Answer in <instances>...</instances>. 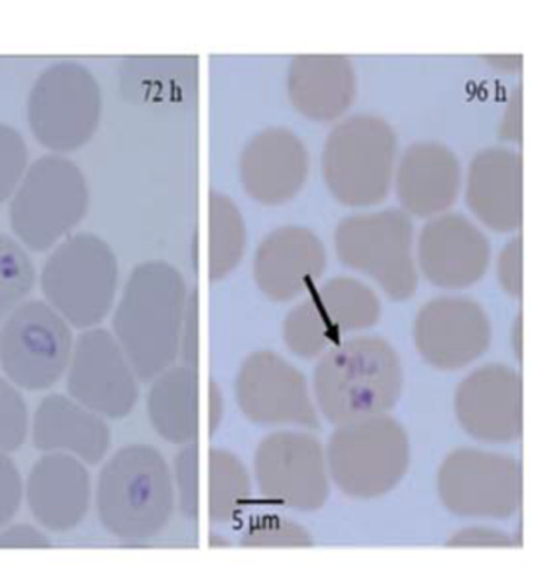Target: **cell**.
Segmentation results:
<instances>
[{
	"label": "cell",
	"mask_w": 546,
	"mask_h": 567,
	"mask_svg": "<svg viewBox=\"0 0 546 567\" xmlns=\"http://www.w3.org/2000/svg\"><path fill=\"white\" fill-rule=\"evenodd\" d=\"M498 279L508 296L519 299L523 293V250L519 236L506 244L498 257Z\"/></svg>",
	"instance_id": "obj_34"
},
{
	"label": "cell",
	"mask_w": 546,
	"mask_h": 567,
	"mask_svg": "<svg viewBox=\"0 0 546 567\" xmlns=\"http://www.w3.org/2000/svg\"><path fill=\"white\" fill-rule=\"evenodd\" d=\"M310 157L287 128H268L250 140L240 156V179L251 199L266 206L292 199L305 185Z\"/></svg>",
	"instance_id": "obj_19"
},
{
	"label": "cell",
	"mask_w": 546,
	"mask_h": 567,
	"mask_svg": "<svg viewBox=\"0 0 546 567\" xmlns=\"http://www.w3.org/2000/svg\"><path fill=\"white\" fill-rule=\"evenodd\" d=\"M31 414L21 390L0 377V452L12 454L30 437Z\"/></svg>",
	"instance_id": "obj_30"
},
{
	"label": "cell",
	"mask_w": 546,
	"mask_h": 567,
	"mask_svg": "<svg viewBox=\"0 0 546 567\" xmlns=\"http://www.w3.org/2000/svg\"><path fill=\"white\" fill-rule=\"evenodd\" d=\"M382 315L377 293L358 279L333 278L312 290L284 321V340L298 357L312 359L341 343L340 337L368 329Z\"/></svg>",
	"instance_id": "obj_11"
},
{
	"label": "cell",
	"mask_w": 546,
	"mask_h": 567,
	"mask_svg": "<svg viewBox=\"0 0 546 567\" xmlns=\"http://www.w3.org/2000/svg\"><path fill=\"white\" fill-rule=\"evenodd\" d=\"M146 411L154 432L167 443L188 446L199 436V375L189 365H172L151 380Z\"/></svg>",
	"instance_id": "obj_26"
},
{
	"label": "cell",
	"mask_w": 546,
	"mask_h": 567,
	"mask_svg": "<svg viewBox=\"0 0 546 567\" xmlns=\"http://www.w3.org/2000/svg\"><path fill=\"white\" fill-rule=\"evenodd\" d=\"M416 351L433 368L457 371L486 353L492 339L486 311L465 297H440L416 315Z\"/></svg>",
	"instance_id": "obj_16"
},
{
	"label": "cell",
	"mask_w": 546,
	"mask_h": 567,
	"mask_svg": "<svg viewBox=\"0 0 546 567\" xmlns=\"http://www.w3.org/2000/svg\"><path fill=\"white\" fill-rule=\"evenodd\" d=\"M185 365L197 368V293L194 292L188 299L186 307L185 324H183L182 348Z\"/></svg>",
	"instance_id": "obj_35"
},
{
	"label": "cell",
	"mask_w": 546,
	"mask_h": 567,
	"mask_svg": "<svg viewBox=\"0 0 546 567\" xmlns=\"http://www.w3.org/2000/svg\"><path fill=\"white\" fill-rule=\"evenodd\" d=\"M236 400L257 425L319 426L303 373L272 351H257L244 361L237 372Z\"/></svg>",
	"instance_id": "obj_15"
},
{
	"label": "cell",
	"mask_w": 546,
	"mask_h": 567,
	"mask_svg": "<svg viewBox=\"0 0 546 567\" xmlns=\"http://www.w3.org/2000/svg\"><path fill=\"white\" fill-rule=\"evenodd\" d=\"M93 494L103 524L125 537L156 533L175 505L171 465L159 449L143 443L127 444L104 458Z\"/></svg>",
	"instance_id": "obj_3"
},
{
	"label": "cell",
	"mask_w": 546,
	"mask_h": 567,
	"mask_svg": "<svg viewBox=\"0 0 546 567\" xmlns=\"http://www.w3.org/2000/svg\"><path fill=\"white\" fill-rule=\"evenodd\" d=\"M409 458L408 433L388 415L337 426L326 452L330 478L341 493L362 501L394 489Z\"/></svg>",
	"instance_id": "obj_7"
},
{
	"label": "cell",
	"mask_w": 546,
	"mask_h": 567,
	"mask_svg": "<svg viewBox=\"0 0 546 567\" xmlns=\"http://www.w3.org/2000/svg\"><path fill=\"white\" fill-rule=\"evenodd\" d=\"M68 396L104 420L128 417L140 400V379L110 330H84L66 371Z\"/></svg>",
	"instance_id": "obj_12"
},
{
	"label": "cell",
	"mask_w": 546,
	"mask_h": 567,
	"mask_svg": "<svg viewBox=\"0 0 546 567\" xmlns=\"http://www.w3.org/2000/svg\"><path fill=\"white\" fill-rule=\"evenodd\" d=\"M188 290L177 268L146 261L133 269L113 310V336L140 382H151L179 357Z\"/></svg>",
	"instance_id": "obj_1"
},
{
	"label": "cell",
	"mask_w": 546,
	"mask_h": 567,
	"mask_svg": "<svg viewBox=\"0 0 546 567\" xmlns=\"http://www.w3.org/2000/svg\"><path fill=\"white\" fill-rule=\"evenodd\" d=\"M466 204L488 228L515 231L523 220V159L515 151L476 154L466 179Z\"/></svg>",
	"instance_id": "obj_23"
},
{
	"label": "cell",
	"mask_w": 546,
	"mask_h": 567,
	"mask_svg": "<svg viewBox=\"0 0 546 567\" xmlns=\"http://www.w3.org/2000/svg\"><path fill=\"white\" fill-rule=\"evenodd\" d=\"M41 289L44 301L71 328H99L117 300L116 255L96 236L87 233L71 236L47 258Z\"/></svg>",
	"instance_id": "obj_4"
},
{
	"label": "cell",
	"mask_w": 546,
	"mask_h": 567,
	"mask_svg": "<svg viewBox=\"0 0 546 567\" xmlns=\"http://www.w3.org/2000/svg\"><path fill=\"white\" fill-rule=\"evenodd\" d=\"M208 276L212 281H217L229 275L243 258L246 229L233 200L214 193L208 203Z\"/></svg>",
	"instance_id": "obj_27"
},
{
	"label": "cell",
	"mask_w": 546,
	"mask_h": 567,
	"mask_svg": "<svg viewBox=\"0 0 546 567\" xmlns=\"http://www.w3.org/2000/svg\"><path fill=\"white\" fill-rule=\"evenodd\" d=\"M175 494H178L179 504L189 515H197L199 508V449L197 444L183 446L175 457L174 470Z\"/></svg>",
	"instance_id": "obj_32"
},
{
	"label": "cell",
	"mask_w": 546,
	"mask_h": 567,
	"mask_svg": "<svg viewBox=\"0 0 546 567\" xmlns=\"http://www.w3.org/2000/svg\"><path fill=\"white\" fill-rule=\"evenodd\" d=\"M255 478L265 497L286 507L315 509L329 497L326 451L308 433L278 432L265 437L255 454Z\"/></svg>",
	"instance_id": "obj_14"
},
{
	"label": "cell",
	"mask_w": 546,
	"mask_h": 567,
	"mask_svg": "<svg viewBox=\"0 0 546 567\" xmlns=\"http://www.w3.org/2000/svg\"><path fill=\"white\" fill-rule=\"evenodd\" d=\"M222 415V393L220 390H218V386L212 382L210 389H208V429H210V434H214L215 430H217L218 425H220Z\"/></svg>",
	"instance_id": "obj_37"
},
{
	"label": "cell",
	"mask_w": 546,
	"mask_h": 567,
	"mask_svg": "<svg viewBox=\"0 0 546 567\" xmlns=\"http://www.w3.org/2000/svg\"><path fill=\"white\" fill-rule=\"evenodd\" d=\"M488 260L486 236L463 215H437L420 233V269L441 289L472 287L486 275Z\"/></svg>",
	"instance_id": "obj_18"
},
{
	"label": "cell",
	"mask_w": 546,
	"mask_h": 567,
	"mask_svg": "<svg viewBox=\"0 0 546 567\" xmlns=\"http://www.w3.org/2000/svg\"><path fill=\"white\" fill-rule=\"evenodd\" d=\"M353 64L339 55H300L289 68V96L293 107L311 121L337 120L353 103Z\"/></svg>",
	"instance_id": "obj_25"
},
{
	"label": "cell",
	"mask_w": 546,
	"mask_h": 567,
	"mask_svg": "<svg viewBox=\"0 0 546 567\" xmlns=\"http://www.w3.org/2000/svg\"><path fill=\"white\" fill-rule=\"evenodd\" d=\"M396 135L382 117L358 114L327 136L322 175L329 192L350 207L382 203L393 182Z\"/></svg>",
	"instance_id": "obj_5"
},
{
	"label": "cell",
	"mask_w": 546,
	"mask_h": 567,
	"mask_svg": "<svg viewBox=\"0 0 546 567\" xmlns=\"http://www.w3.org/2000/svg\"><path fill=\"white\" fill-rule=\"evenodd\" d=\"M324 268V246L318 236L300 226H284L258 246L254 278L266 297L287 301L311 289Z\"/></svg>",
	"instance_id": "obj_21"
},
{
	"label": "cell",
	"mask_w": 546,
	"mask_h": 567,
	"mask_svg": "<svg viewBox=\"0 0 546 567\" xmlns=\"http://www.w3.org/2000/svg\"><path fill=\"white\" fill-rule=\"evenodd\" d=\"M457 157L441 143H414L401 157L396 192L402 207L419 217H436L457 199Z\"/></svg>",
	"instance_id": "obj_24"
},
{
	"label": "cell",
	"mask_w": 546,
	"mask_h": 567,
	"mask_svg": "<svg viewBox=\"0 0 546 567\" xmlns=\"http://www.w3.org/2000/svg\"><path fill=\"white\" fill-rule=\"evenodd\" d=\"M402 365L390 343L356 337L326 351L312 377L316 404L336 426L387 415L402 391Z\"/></svg>",
	"instance_id": "obj_2"
},
{
	"label": "cell",
	"mask_w": 546,
	"mask_h": 567,
	"mask_svg": "<svg viewBox=\"0 0 546 567\" xmlns=\"http://www.w3.org/2000/svg\"><path fill=\"white\" fill-rule=\"evenodd\" d=\"M32 515L47 527L68 529L84 518L93 497L89 466L66 454H42L24 481Z\"/></svg>",
	"instance_id": "obj_22"
},
{
	"label": "cell",
	"mask_w": 546,
	"mask_h": 567,
	"mask_svg": "<svg viewBox=\"0 0 546 567\" xmlns=\"http://www.w3.org/2000/svg\"><path fill=\"white\" fill-rule=\"evenodd\" d=\"M32 444L42 454H66L96 466L110 454L111 430L106 420L63 393H52L31 417Z\"/></svg>",
	"instance_id": "obj_20"
},
{
	"label": "cell",
	"mask_w": 546,
	"mask_h": 567,
	"mask_svg": "<svg viewBox=\"0 0 546 567\" xmlns=\"http://www.w3.org/2000/svg\"><path fill=\"white\" fill-rule=\"evenodd\" d=\"M502 136L506 140H519L521 136V100L515 93L512 100V106L506 111V117L503 120Z\"/></svg>",
	"instance_id": "obj_36"
},
{
	"label": "cell",
	"mask_w": 546,
	"mask_h": 567,
	"mask_svg": "<svg viewBox=\"0 0 546 567\" xmlns=\"http://www.w3.org/2000/svg\"><path fill=\"white\" fill-rule=\"evenodd\" d=\"M102 95L82 64L61 61L47 68L31 90L28 117L32 134L47 148H81L95 134Z\"/></svg>",
	"instance_id": "obj_10"
},
{
	"label": "cell",
	"mask_w": 546,
	"mask_h": 567,
	"mask_svg": "<svg viewBox=\"0 0 546 567\" xmlns=\"http://www.w3.org/2000/svg\"><path fill=\"white\" fill-rule=\"evenodd\" d=\"M28 150L23 138L9 125L0 124V203L17 192L27 174Z\"/></svg>",
	"instance_id": "obj_31"
},
{
	"label": "cell",
	"mask_w": 546,
	"mask_h": 567,
	"mask_svg": "<svg viewBox=\"0 0 546 567\" xmlns=\"http://www.w3.org/2000/svg\"><path fill=\"white\" fill-rule=\"evenodd\" d=\"M71 326L44 300H27L0 322V369L18 390L47 391L66 375Z\"/></svg>",
	"instance_id": "obj_8"
},
{
	"label": "cell",
	"mask_w": 546,
	"mask_h": 567,
	"mask_svg": "<svg viewBox=\"0 0 546 567\" xmlns=\"http://www.w3.org/2000/svg\"><path fill=\"white\" fill-rule=\"evenodd\" d=\"M521 489L515 458L480 449L451 452L437 475L441 501L459 515L506 518L519 507Z\"/></svg>",
	"instance_id": "obj_13"
},
{
	"label": "cell",
	"mask_w": 546,
	"mask_h": 567,
	"mask_svg": "<svg viewBox=\"0 0 546 567\" xmlns=\"http://www.w3.org/2000/svg\"><path fill=\"white\" fill-rule=\"evenodd\" d=\"M250 481L243 462L231 452L212 449L208 454V505L215 519L235 515L249 497Z\"/></svg>",
	"instance_id": "obj_28"
},
{
	"label": "cell",
	"mask_w": 546,
	"mask_h": 567,
	"mask_svg": "<svg viewBox=\"0 0 546 567\" xmlns=\"http://www.w3.org/2000/svg\"><path fill=\"white\" fill-rule=\"evenodd\" d=\"M412 239L414 229L404 212H370L340 221L336 250L344 267L369 276L390 299L408 300L419 282Z\"/></svg>",
	"instance_id": "obj_9"
},
{
	"label": "cell",
	"mask_w": 546,
	"mask_h": 567,
	"mask_svg": "<svg viewBox=\"0 0 546 567\" xmlns=\"http://www.w3.org/2000/svg\"><path fill=\"white\" fill-rule=\"evenodd\" d=\"M12 197V229L35 252L63 243L89 206V189L81 168L61 156L35 161Z\"/></svg>",
	"instance_id": "obj_6"
},
{
	"label": "cell",
	"mask_w": 546,
	"mask_h": 567,
	"mask_svg": "<svg viewBox=\"0 0 546 567\" xmlns=\"http://www.w3.org/2000/svg\"><path fill=\"white\" fill-rule=\"evenodd\" d=\"M35 284V269L27 250L0 235V322L28 300Z\"/></svg>",
	"instance_id": "obj_29"
},
{
	"label": "cell",
	"mask_w": 546,
	"mask_h": 567,
	"mask_svg": "<svg viewBox=\"0 0 546 567\" xmlns=\"http://www.w3.org/2000/svg\"><path fill=\"white\" fill-rule=\"evenodd\" d=\"M24 497V480L10 454L0 452V526L9 522Z\"/></svg>",
	"instance_id": "obj_33"
},
{
	"label": "cell",
	"mask_w": 546,
	"mask_h": 567,
	"mask_svg": "<svg viewBox=\"0 0 546 567\" xmlns=\"http://www.w3.org/2000/svg\"><path fill=\"white\" fill-rule=\"evenodd\" d=\"M462 429L477 441L508 444L523 434V382L517 372L488 364L470 373L455 393Z\"/></svg>",
	"instance_id": "obj_17"
}]
</instances>
